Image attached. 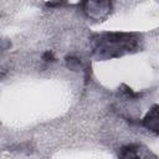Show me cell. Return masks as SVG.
Instances as JSON below:
<instances>
[{
	"mask_svg": "<svg viewBox=\"0 0 159 159\" xmlns=\"http://www.w3.org/2000/svg\"><path fill=\"white\" fill-rule=\"evenodd\" d=\"M91 52L97 60L106 61L134 53L139 48V36L133 32H102L91 39Z\"/></svg>",
	"mask_w": 159,
	"mask_h": 159,
	"instance_id": "obj_1",
	"label": "cell"
},
{
	"mask_svg": "<svg viewBox=\"0 0 159 159\" xmlns=\"http://www.w3.org/2000/svg\"><path fill=\"white\" fill-rule=\"evenodd\" d=\"M82 11L84 15L93 20V21H104L112 12V2L106 0H97V1H83L81 4Z\"/></svg>",
	"mask_w": 159,
	"mask_h": 159,
	"instance_id": "obj_2",
	"label": "cell"
},
{
	"mask_svg": "<svg viewBox=\"0 0 159 159\" xmlns=\"http://www.w3.org/2000/svg\"><path fill=\"white\" fill-rule=\"evenodd\" d=\"M118 159H157V155L142 144L130 143L119 148Z\"/></svg>",
	"mask_w": 159,
	"mask_h": 159,
	"instance_id": "obj_3",
	"label": "cell"
},
{
	"mask_svg": "<svg viewBox=\"0 0 159 159\" xmlns=\"http://www.w3.org/2000/svg\"><path fill=\"white\" fill-rule=\"evenodd\" d=\"M142 125L149 132L159 134V104H154L153 107H150L142 120Z\"/></svg>",
	"mask_w": 159,
	"mask_h": 159,
	"instance_id": "obj_4",
	"label": "cell"
},
{
	"mask_svg": "<svg viewBox=\"0 0 159 159\" xmlns=\"http://www.w3.org/2000/svg\"><path fill=\"white\" fill-rule=\"evenodd\" d=\"M66 66L72 71H78L81 68V61L80 58L75 56H67L66 57Z\"/></svg>",
	"mask_w": 159,
	"mask_h": 159,
	"instance_id": "obj_5",
	"label": "cell"
},
{
	"mask_svg": "<svg viewBox=\"0 0 159 159\" xmlns=\"http://www.w3.org/2000/svg\"><path fill=\"white\" fill-rule=\"evenodd\" d=\"M42 60H43L45 62H52V61H55V56H53V53H52L51 51H46V52L42 55Z\"/></svg>",
	"mask_w": 159,
	"mask_h": 159,
	"instance_id": "obj_6",
	"label": "cell"
}]
</instances>
